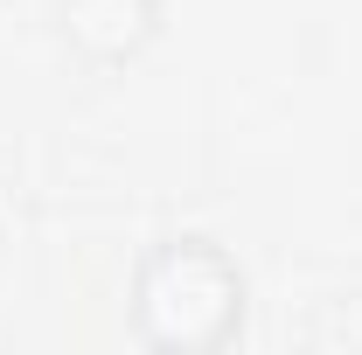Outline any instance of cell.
I'll list each match as a JSON object with an SVG mask.
<instances>
[{"label":"cell","mask_w":362,"mask_h":355,"mask_svg":"<svg viewBox=\"0 0 362 355\" xmlns=\"http://www.w3.org/2000/svg\"><path fill=\"white\" fill-rule=\"evenodd\" d=\"M56 21L90 63H133L160 28V0H56Z\"/></svg>","instance_id":"obj_2"},{"label":"cell","mask_w":362,"mask_h":355,"mask_svg":"<svg viewBox=\"0 0 362 355\" xmlns=\"http://www.w3.org/2000/svg\"><path fill=\"white\" fill-rule=\"evenodd\" d=\"M133 320L153 349H223L244 327V272L209 237H168L139 265Z\"/></svg>","instance_id":"obj_1"}]
</instances>
